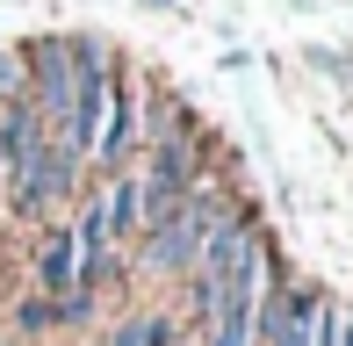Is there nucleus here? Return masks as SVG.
Returning a JSON list of instances; mask_svg holds the SVG:
<instances>
[{
  "mask_svg": "<svg viewBox=\"0 0 353 346\" xmlns=\"http://www.w3.org/2000/svg\"><path fill=\"white\" fill-rule=\"evenodd\" d=\"M231 216H238V187H231V181H216V173H202L195 195H188L181 210L166 216V224H152V231L130 245L137 274H144V281H188V267L210 253V238L231 224Z\"/></svg>",
  "mask_w": 353,
  "mask_h": 346,
  "instance_id": "obj_1",
  "label": "nucleus"
},
{
  "mask_svg": "<svg viewBox=\"0 0 353 346\" xmlns=\"http://www.w3.org/2000/svg\"><path fill=\"white\" fill-rule=\"evenodd\" d=\"M137 152H144V87H137L130 58H116L108 101H101V130H94V152H87V173L101 166V181H108V173H130Z\"/></svg>",
  "mask_w": 353,
  "mask_h": 346,
  "instance_id": "obj_2",
  "label": "nucleus"
},
{
  "mask_svg": "<svg viewBox=\"0 0 353 346\" xmlns=\"http://www.w3.org/2000/svg\"><path fill=\"white\" fill-rule=\"evenodd\" d=\"M43 137H51V130H43V116H37L29 101H8V108H0V195H8V202L37 181Z\"/></svg>",
  "mask_w": 353,
  "mask_h": 346,
  "instance_id": "obj_3",
  "label": "nucleus"
},
{
  "mask_svg": "<svg viewBox=\"0 0 353 346\" xmlns=\"http://www.w3.org/2000/svg\"><path fill=\"white\" fill-rule=\"evenodd\" d=\"M101 216H108V245L130 260V245L144 238V187H137V166L101 181Z\"/></svg>",
  "mask_w": 353,
  "mask_h": 346,
  "instance_id": "obj_4",
  "label": "nucleus"
},
{
  "mask_svg": "<svg viewBox=\"0 0 353 346\" xmlns=\"http://www.w3.org/2000/svg\"><path fill=\"white\" fill-rule=\"evenodd\" d=\"M29 267H37V296H51V303H65V296L79 289V245H72V231H65V224H51Z\"/></svg>",
  "mask_w": 353,
  "mask_h": 346,
  "instance_id": "obj_5",
  "label": "nucleus"
},
{
  "mask_svg": "<svg viewBox=\"0 0 353 346\" xmlns=\"http://www.w3.org/2000/svg\"><path fill=\"white\" fill-rule=\"evenodd\" d=\"M173 339H181V318H173V310H123L101 346H173Z\"/></svg>",
  "mask_w": 353,
  "mask_h": 346,
  "instance_id": "obj_6",
  "label": "nucleus"
},
{
  "mask_svg": "<svg viewBox=\"0 0 353 346\" xmlns=\"http://www.w3.org/2000/svg\"><path fill=\"white\" fill-rule=\"evenodd\" d=\"M8 318H14V332H22V339H51V332H65V303H51V296H22Z\"/></svg>",
  "mask_w": 353,
  "mask_h": 346,
  "instance_id": "obj_7",
  "label": "nucleus"
},
{
  "mask_svg": "<svg viewBox=\"0 0 353 346\" xmlns=\"http://www.w3.org/2000/svg\"><path fill=\"white\" fill-rule=\"evenodd\" d=\"M8 101H22V51L0 43V108H8Z\"/></svg>",
  "mask_w": 353,
  "mask_h": 346,
  "instance_id": "obj_8",
  "label": "nucleus"
},
{
  "mask_svg": "<svg viewBox=\"0 0 353 346\" xmlns=\"http://www.w3.org/2000/svg\"><path fill=\"white\" fill-rule=\"evenodd\" d=\"M332 346H353V318H339V339H332Z\"/></svg>",
  "mask_w": 353,
  "mask_h": 346,
  "instance_id": "obj_9",
  "label": "nucleus"
},
{
  "mask_svg": "<svg viewBox=\"0 0 353 346\" xmlns=\"http://www.w3.org/2000/svg\"><path fill=\"white\" fill-rule=\"evenodd\" d=\"M144 8H181V0H144Z\"/></svg>",
  "mask_w": 353,
  "mask_h": 346,
  "instance_id": "obj_10",
  "label": "nucleus"
}]
</instances>
